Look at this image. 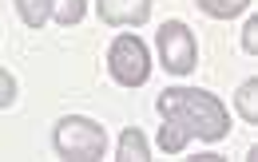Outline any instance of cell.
I'll return each instance as SVG.
<instances>
[{"instance_id": "ba28073f", "label": "cell", "mask_w": 258, "mask_h": 162, "mask_svg": "<svg viewBox=\"0 0 258 162\" xmlns=\"http://www.w3.org/2000/svg\"><path fill=\"white\" fill-rule=\"evenodd\" d=\"M48 12H52V20L56 24H80L84 16H88V0H48Z\"/></svg>"}, {"instance_id": "52a82bcc", "label": "cell", "mask_w": 258, "mask_h": 162, "mask_svg": "<svg viewBox=\"0 0 258 162\" xmlns=\"http://www.w3.org/2000/svg\"><path fill=\"white\" fill-rule=\"evenodd\" d=\"M187 142H191V134H187V127H183V123L163 119V127H159V150H163V154H179Z\"/></svg>"}, {"instance_id": "277c9868", "label": "cell", "mask_w": 258, "mask_h": 162, "mask_svg": "<svg viewBox=\"0 0 258 162\" xmlns=\"http://www.w3.org/2000/svg\"><path fill=\"white\" fill-rule=\"evenodd\" d=\"M159 60L171 75H187L199 67V44H195V32L183 20L159 24Z\"/></svg>"}, {"instance_id": "6da1fadb", "label": "cell", "mask_w": 258, "mask_h": 162, "mask_svg": "<svg viewBox=\"0 0 258 162\" xmlns=\"http://www.w3.org/2000/svg\"><path fill=\"white\" fill-rule=\"evenodd\" d=\"M159 115L183 123L187 134L203 138V142H223L230 134L226 107L203 87H167V91H159Z\"/></svg>"}, {"instance_id": "7a4b0ae2", "label": "cell", "mask_w": 258, "mask_h": 162, "mask_svg": "<svg viewBox=\"0 0 258 162\" xmlns=\"http://www.w3.org/2000/svg\"><path fill=\"white\" fill-rule=\"evenodd\" d=\"M52 146L60 158L72 162H92L103 158V146H107V130L99 127L96 119H84V115H64L56 130H52Z\"/></svg>"}, {"instance_id": "3957f363", "label": "cell", "mask_w": 258, "mask_h": 162, "mask_svg": "<svg viewBox=\"0 0 258 162\" xmlns=\"http://www.w3.org/2000/svg\"><path fill=\"white\" fill-rule=\"evenodd\" d=\"M107 71L119 87H143L151 79V56H147L143 40L131 32L115 36L111 48H107Z\"/></svg>"}, {"instance_id": "5b68a950", "label": "cell", "mask_w": 258, "mask_h": 162, "mask_svg": "<svg viewBox=\"0 0 258 162\" xmlns=\"http://www.w3.org/2000/svg\"><path fill=\"white\" fill-rule=\"evenodd\" d=\"M96 8L111 28H139L151 16V0H96Z\"/></svg>"}, {"instance_id": "9c48e42d", "label": "cell", "mask_w": 258, "mask_h": 162, "mask_svg": "<svg viewBox=\"0 0 258 162\" xmlns=\"http://www.w3.org/2000/svg\"><path fill=\"white\" fill-rule=\"evenodd\" d=\"M234 103H238V115L258 127V75H254V79H246V83L234 91Z\"/></svg>"}, {"instance_id": "8992f818", "label": "cell", "mask_w": 258, "mask_h": 162, "mask_svg": "<svg viewBox=\"0 0 258 162\" xmlns=\"http://www.w3.org/2000/svg\"><path fill=\"white\" fill-rule=\"evenodd\" d=\"M119 158L123 162H147L151 158V146H147V138H143L139 127L123 130V138H119Z\"/></svg>"}, {"instance_id": "30bf717a", "label": "cell", "mask_w": 258, "mask_h": 162, "mask_svg": "<svg viewBox=\"0 0 258 162\" xmlns=\"http://www.w3.org/2000/svg\"><path fill=\"white\" fill-rule=\"evenodd\" d=\"M207 16H215V20H230V16H238L250 0H195Z\"/></svg>"}, {"instance_id": "8fae6325", "label": "cell", "mask_w": 258, "mask_h": 162, "mask_svg": "<svg viewBox=\"0 0 258 162\" xmlns=\"http://www.w3.org/2000/svg\"><path fill=\"white\" fill-rule=\"evenodd\" d=\"M16 12H20V20L28 28H44V20L52 16L48 12V0H16Z\"/></svg>"}, {"instance_id": "4fadbf2b", "label": "cell", "mask_w": 258, "mask_h": 162, "mask_svg": "<svg viewBox=\"0 0 258 162\" xmlns=\"http://www.w3.org/2000/svg\"><path fill=\"white\" fill-rule=\"evenodd\" d=\"M242 48H246L250 56L258 52V16L250 20V24H246V28H242Z\"/></svg>"}, {"instance_id": "7c38bea8", "label": "cell", "mask_w": 258, "mask_h": 162, "mask_svg": "<svg viewBox=\"0 0 258 162\" xmlns=\"http://www.w3.org/2000/svg\"><path fill=\"white\" fill-rule=\"evenodd\" d=\"M12 103H16V79L0 67V111H4V107H12Z\"/></svg>"}]
</instances>
